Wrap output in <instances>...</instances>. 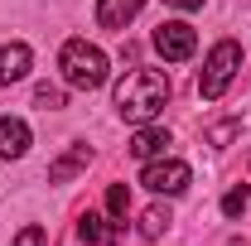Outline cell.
Returning a JSON list of instances; mask_svg holds the SVG:
<instances>
[{"label":"cell","mask_w":251,"mask_h":246,"mask_svg":"<svg viewBox=\"0 0 251 246\" xmlns=\"http://www.w3.org/2000/svg\"><path fill=\"white\" fill-rule=\"evenodd\" d=\"M49 237H44V227H25L20 237H15V246H44Z\"/></svg>","instance_id":"cell-17"},{"label":"cell","mask_w":251,"mask_h":246,"mask_svg":"<svg viewBox=\"0 0 251 246\" xmlns=\"http://www.w3.org/2000/svg\"><path fill=\"white\" fill-rule=\"evenodd\" d=\"M150 44H155V53L164 63H184V58H193V49H198V34H193V25H184V20H164Z\"/></svg>","instance_id":"cell-4"},{"label":"cell","mask_w":251,"mask_h":246,"mask_svg":"<svg viewBox=\"0 0 251 246\" xmlns=\"http://www.w3.org/2000/svg\"><path fill=\"white\" fill-rule=\"evenodd\" d=\"M169 145H174V140H169V130H159V125H140V130H135V140H130V154L150 164V159H159Z\"/></svg>","instance_id":"cell-9"},{"label":"cell","mask_w":251,"mask_h":246,"mask_svg":"<svg viewBox=\"0 0 251 246\" xmlns=\"http://www.w3.org/2000/svg\"><path fill=\"white\" fill-rule=\"evenodd\" d=\"M106 213L116 217V222L130 213V188H126V184H111V188H106Z\"/></svg>","instance_id":"cell-13"},{"label":"cell","mask_w":251,"mask_h":246,"mask_svg":"<svg viewBox=\"0 0 251 246\" xmlns=\"http://www.w3.org/2000/svg\"><path fill=\"white\" fill-rule=\"evenodd\" d=\"M87 164H92V150H87V145H73L68 154H58V159L49 164V184H68V179H73L77 169H87Z\"/></svg>","instance_id":"cell-10"},{"label":"cell","mask_w":251,"mask_h":246,"mask_svg":"<svg viewBox=\"0 0 251 246\" xmlns=\"http://www.w3.org/2000/svg\"><path fill=\"white\" fill-rule=\"evenodd\" d=\"M58 68H63V82L68 87H82V92H92L106 82V53L87 44V39H68L58 53Z\"/></svg>","instance_id":"cell-2"},{"label":"cell","mask_w":251,"mask_h":246,"mask_svg":"<svg viewBox=\"0 0 251 246\" xmlns=\"http://www.w3.org/2000/svg\"><path fill=\"white\" fill-rule=\"evenodd\" d=\"M169 222H174V217H169V208H145V217H140V237H150V242H155V237H164V232H169Z\"/></svg>","instance_id":"cell-12"},{"label":"cell","mask_w":251,"mask_h":246,"mask_svg":"<svg viewBox=\"0 0 251 246\" xmlns=\"http://www.w3.org/2000/svg\"><path fill=\"white\" fill-rule=\"evenodd\" d=\"M164 101H169V77L155 68H135L116 82V111L135 125H150L164 111Z\"/></svg>","instance_id":"cell-1"},{"label":"cell","mask_w":251,"mask_h":246,"mask_svg":"<svg viewBox=\"0 0 251 246\" xmlns=\"http://www.w3.org/2000/svg\"><path fill=\"white\" fill-rule=\"evenodd\" d=\"M77 237H82L87 246H116V242H121V222H116V217L106 222V217H97V213H82Z\"/></svg>","instance_id":"cell-6"},{"label":"cell","mask_w":251,"mask_h":246,"mask_svg":"<svg viewBox=\"0 0 251 246\" xmlns=\"http://www.w3.org/2000/svg\"><path fill=\"white\" fill-rule=\"evenodd\" d=\"M140 10H145V0H97V25L101 29H126Z\"/></svg>","instance_id":"cell-7"},{"label":"cell","mask_w":251,"mask_h":246,"mask_svg":"<svg viewBox=\"0 0 251 246\" xmlns=\"http://www.w3.org/2000/svg\"><path fill=\"white\" fill-rule=\"evenodd\" d=\"M188 179H193V174H188L184 159H150V164H145V188H150V193H164V198H179L188 188Z\"/></svg>","instance_id":"cell-5"},{"label":"cell","mask_w":251,"mask_h":246,"mask_svg":"<svg viewBox=\"0 0 251 246\" xmlns=\"http://www.w3.org/2000/svg\"><path fill=\"white\" fill-rule=\"evenodd\" d=\"M29 150V125L20 116H0V159H20Z\"/></svg>","instance_id":"cell-8"},{"label":"cell","mask_w":251,"mask_h":246,"mask_svg":"<svg viewBox=\"0 0 251 246\" xmlns=\"http://www.w3.org/2000/svg\"><path fill=\"white\" fill-rule=\"evenodd\" d=\"M164 5H174V10H198L203 0H164Z\"/></svg>","instance_id":"cell-18"},{"label":"cell","mask_w":251,"mask_h":246,"mask_svg":"<svg viewBox=\"0 0 251 246\" xmlns=\"http://www.w3.org/2000/svg\"><path fill=\"white\" fill-rule=\"evenodd\" d=\"M247 203H251V193H247L242 184L222 193V213H227V217H242V213H247Z\"/></svg>","instance_id":"cell-14"},{"label":"cell","mask_w":251,"mask_h":246,"mask_svg":"<svg viewBox=\"0 0 251 246\" xmlns=\"http://www.w3.org/2000/svg\"><path fill=\"white\" fill-rule=\"evenodd\" d=\"M29 73V44H5L0 49V82L10 87V82H20Z\"/></svg>","instance_id":"cell-11"},{"label":"cell","mask_w":251,"mask_h":246,"mask_svg":"<svg viewBox=\"0 0 251 246\" xmlns=\"http://www.w3.org/2000/svg\"><path fill=\"white\" fill-rule=\"evenodd\" d=\"M237 130H242V121H218L213 130H208V145H218V150H222V145H227Z\"/></svg>","instance_id":"cell-16"},{"label":"cell","mask_w":251,"mask_h":246,"mask_svg":"<svg viewBox=\"0 0 251 246\" xmlns=\"http://www.w3.org/2000/svg\"><path fill=\"white\" fill-rule=\"evenodd\" d=\"M34 101H39L44 111H58V106H63V87H49V82H39V87H34Z\"/></svg>","instance_id":"cell-15"},{"label":"cell","mask_w":251,"mask_h":246,"mask_svg":"<svg viewBox=\"0 0 251 246\" xmlns=\"http://www.w3.org/2000/svg\"><path fill=\"white\" fill-rule=\"evenodd\" d=\"M237 68H242V44H232V39L213 44V53L203 58V73H198V97H203V101H218V97L232 87Z\"/></svg>","instance_id":"cell-3"}]
</instances>
